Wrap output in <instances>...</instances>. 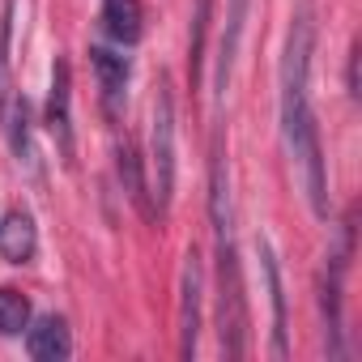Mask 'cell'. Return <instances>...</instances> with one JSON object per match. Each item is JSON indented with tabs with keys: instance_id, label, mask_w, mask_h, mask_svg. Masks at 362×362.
Wrapping results in <instances>:
<instances>
[{
	"instance_id": "6da1fadb",
	"label": "cell",
	"mask_w": 362,
	"mask_h": 362,
	"mask_svg": "<svg viewBox=\"0 0 362 362\" xmlns=\"http://www.w3.org/2000/svg\"><path fill=\"white\" fill-rule=\"evenodd\" d=\"M252 341L247 324V294H243V269L235 252V235L218 239V345L226 358H243Z\"/></svg>"
},
{
	"instance_id": "7a4b0ae2",
	"label": "cell",
	"mask_w": 362,
	"mask_h": 362,
	"mask_svg": "<svg viewBox=\"0 0 362 362\" xmlns=\"http://www.w3.org/2000/svg\"><path fill=\"white\" fill-rule=\"evenodd\" d=\"M149 201H153V218H162L175 201V98H170V81L158 77V94H153V115H149Z\"/></svg>"
},
{
	"instance_id": "3957f363",
	"label": "cell",
	"mask_w": 362,
	"mask_h": 362,
	"mask_svg": "<svg viewBox=\"0 0 362 362\" xmlns=\"http://www.w3.org/2000/svg\"><path fill=\"white\" fill-rule=\"evenodd\" d=\"M201 303H205V269L201 256L188 252L179 269V358L192 362L201 345Z\"/></svg>"
},
{
	"instance_id": "277c9868",
	"label": "cell",
	"mask_w": 362,
	"mask_h": 362,
	"mask_svg": "<svg viewBox=\"0 0 362 362\" xmlns=\"http://www.w3.org/2000/svg\"><path fill=\"white\" fill-rule=\"evenodd\" d=\"M47 132L56 136L60 162H64V166H73V73H69V60H56V64H52Z\"/></svg>"
},
{
	"instance_id": "5b68a950",
	"label": "cell",
	"mask_w": 362,
	"mask_h": 362,
	"mask_svg": "<svg viewBox=\"0 0 362 362\" xmlns=\"http://www.w3.org/2000/svg\"><path fill=\"white\" fill-rule=\"evenodd\" d=\"M247 13H252V0H226V22H222V39H218V69H214V94H218V103H226L230 73H235L239 47H243Z\"/></svg>"
},
{
	"instance_id": "8992f818",
	"label": "cell",
	"mask_w": 362,
	"mask_h": 362,
	"mask_svg": "<svg viewBox=\"0 0 362 362\" xmlns=\"http://www.w3.org/2000/svg\"><path fill=\"white\" fill-rule=\"evenodd\" d=\"M209 218H214V235H218V239L235 235V214H230V170H226L222 132L214 136V158H209Z\"/></svg>"
},
{
	"instance_id": "52a82bcc",
	"label": "cell",
	"mask_w": 362,
	"mask_h": 362,
	"mask_svg": "<svg viewBox=\"0 0 362 362\" xmlns=\"http://www.w3.org/2000/svg\"><path fill=\"white\" fill-rule=\"evenodd\" d=\"M26 354L35 362H64L73 354V337L64 315H39L35 324H26Z\"/></svg>"
},
{
	"instance_id": "ba28073f",
	"label": "cell",
	"mask_w": 362,
	"mask_h": 362,
	"mask_svg": "<svg viewBox=\"0 0 362 362\" xmlns=\"http://www.w3.org/2000/svg\"><path fill=\"white\" fill-rule=\"evenodd\" d=\"M260 252V269H264V286H269V303H273V358L290 354V332H286V290H281V269L277 256L269 247V239H256Z\"/></svg>"
},
{
	"instance_id": "9c48e42d",
	"label": "cell",
	"mask_w": 362,
	"mask_h": 362,
	"mask_svg": "<svg viewBox=\"0 0 362 362\" xmlns=\"http://www.w3.org/2000/svg\"><path fill=\"white\" fill-rule=\"evenodd\" d=\"M5 132H9V145H13V158H18V166H26V170H39V153H35V136H30V103H26V94H13L9 98V107H5Z\"/></svg>"
},
{
	"instance_id": "30bf717a",
	"label": "cell",
	"mask_w": 362,
	"mask_h": 362,
	"mask_svg": "<svg viewBox=\"0 0 362 362\" xmlns=\"http://www.w3.org/2000/svg\"><path fill=\"white\" fill-rule=\"evenodd\" d=\"M39 252V230L30 222V214H9L0 222V256L9 264H30Z\"/></svg>"
},
{
	"instance_id": "8fae6325",
	"label": "cell",
	"mask_w": 362,
	"mask_h": 362,
	"mask_svg": "<svg viewBox=\"0 0 362 362\" xmlns=\"http://www.w3.org/2000/svg\"><path fill=\"white\" fill-rule=\"evenodd\" d=\"M115 170H119V184H124L128 201H132L145 218H153V201H149V184H145V166H141L136 145H132L128 136H124L119 149H115Z\"/></svg>"
},
{
	"instance_id": "7c38bea8",
	"label": "cell",
	"mask_w": 362,
	"mask_h": 362,
	"mask_svg": "<svg viewBox=\"0 0 362 362\" xmlns=\"http://www.w3.org/2000/svg\"><path fill=\"white\" fill-rule=\"evenodd\" d=\"M90 64L98 73V86H103V103L107 111L115 115L119 111V98H124V86H128V60L111 47H90Z\"/></svg>"
},
{
	"instance_id": "4fadbf2b",
	"label": "cell",
	"mask_w": 362,
	"mask_h": 362,
	"mask_svg": "<svg viewBox=\"0 0 362 362\" xmlns=\"http://www.w3.org/2000/svg\"><path fill=\"white\" fill-rule=\"evenodd\" d=\"M103 30L119 43L132 47L141 43V0H103Z\"/></svg>"
},
{
	"instance_id": "5bb4252c",
	"label": "cell",
	"mask_w": 362,
	"mask_h": 362,
	"mask_svg": "<svg viewBox=\"0 0 362 362\" xmlns=\"http://www.w3.org/2000/svg\"><path fill=\"white\" fill-rule=\"evenodd\" d=\"M209 18H214V0H197L192 9V39H188V81H201L205 69V35H209Z\"/></svg>"
},
{
	"instance_id": "9a60e30c",
	"label": "cell",
	"mask_w": 362,
	"mask_h": 362,
	"mask_svg": "<svg viewBox=\"0 0 362 362\" xmlns=\"http://www.w3.org/2000/svg\"><path fill=\"white\" fill-rule=\"evenodd\" d=\"M30 324V298L13 286H0V337H22Z\"/></svg>"
},
{
	"instance_id": "2e32d148",
	"label": "cell",
	"mask_w": 362,
	"mask_h": 362,
	"mask_svg": "<svg viewBox=\"0 0 362 362\" xmlns=\"http://www.w3.org/2000/svg\"><path fill=\"white\" fill-rule=\"evenodd\" d=\"M13 13H18V0H5V13H0V119H5L9 107V52H13Z\"/></svg>"
},
{
	"instance_id": "e0dca14e",
	"label": "cell",
	"mask_w": 362,
	"mask_h": 362,
	"mask_svg": "<svg viewBox=\"0 0 362 362\" xmlns=\"http://www.w3.org/2000/svg\"><path fill=\"white\" fill-rule=\"evenodd\" d=\"M358 56H362V43L354 39V47H349V69H345V86H349V98L358 103Z\"/></svg>"
}]
</instances>
